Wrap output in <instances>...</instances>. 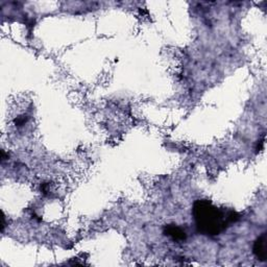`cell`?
I'll return each instance as SVG.
<instances>
[{
	"instance_id": "6da1fadb",
	"label": "cell",
	"mask_w": 267,
	"mask_h": 267,
	"mask_svg": "<svg viewBox=\"0 0 267 267\" xmlns=\"http://www.w3.org/2000/svg\"><path fill=\"white\" fill-rule=\"evenodd\" d=\"M192 215L197 231L207 236L220 235L240 218L237 212L221 209L207 199H197L193 204Z\"/></svg>"
},
{
	"instance_id": "7a4b0ae2",
	"label": "cell",
	"mask_w": 267,
	"mask_h": 267,
	"mask_svg": "<svg viewBox=\"0 0 267 267\" xmlns=\"http://www.w3.org/2000/svg\"><path fill=\"white\" fill-rule=\"evenodd\" d=\"M253 251L258 260L263 262L267 260V233H263L258 237L254 243Z\"/></svg>"
},
{
	"instance_id": "3957f363",
	"label": "cell",
	"mask_w": 267,
	"mask_h": 267,
	"mask_svg": "<svg viewBox=\"0 0 267 267\" xmlns=\"http://www.w3.org/2000/svg\"><path fill=\"white\" fill-rule=\"evenodd\" d=\"M165 236L169 237L170 239H172L175 242H183L187 238L186 232L176 225H167L163 231Z\"/></svg>"
}]
</instances>
